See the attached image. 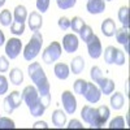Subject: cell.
<instances>
[{
  "label": "cell",
  "instance_id": "8fae6325",
  "mask_svg": "<svg viewBox=\"0 0 130 130\" xmlns=\"http://www.w3.org/2000/svg\"><path fill=\"white\" fill-rule=\"evenodd\" d=\"M86 9L90 14H100L105 10V0H87Z\"/></svg>",
  "mask_w": 130,
  "mask_h": 130
},
{
  "label": "cell",
  "instance_id": "74e56055",
  "mask_svg": "<svg viewBox=\"0 0 130 130\" xmlns=\"http://www.w3.org/2000/svg\"><path fill=\"white\" fill-rule=\"evenodd\" d=\"M57 25L62 31H65V30L70 29V20L68 17H60L59 21H57Z\"/></svg>",
  "mask_w": 130,
  "mask_h": 130
},
{
  "label": "cell",
  "instance_id": "4316f807",
  "mask_svg": "<svg viewBox=\"0 0 130 130\" xmlns=\"http://www.w3.org/2000/svg\"><path fill=\"white\" fill-rule=\"evenodd\" d=\"M85 25V21L78 17V16H75L70 20V29L74 31V32H79V30L82 29V26Z\"/></svg>",
  "mask_w": 130,
  "mask_h": 130
},
{
  "label": "cell",
  "instance_id": "7402d4cb",
  "mask_svg": "<svg viewBox=\"0 0 130 130\" xmlns=\"http://www.w3.org/2000/svg\"><path fill=\"white\" fill-rule=\"evenodd\" d=\"M9 79H10V82H12L13 85L20 86L21 83L24 82V73H22V70L18 69V68H13L12 70H10V73H9Z\"/></svg>",
  "mask_w": 130,
  "mask_h": 130
},
{
  "label": "cell",
  "instance_id": "3957f363",
  "mask_svg": "<svg viewBox=\"0 0 130 130\" xmlns=\"http://www.w3.org/2000/svg\"><path fill=\"white\" fill-rule=\"evenodd\" d=\"M62 53V47L59 42H52L51 44L43 51V55H42V59L46 64H52L55 62L56 60L60 59Z\"/></svg>",
  "mask_w": 130,
  "mask_h": 130
},
{
  "label": "cell",
  "instance_id": "277c9868",
  "mask_svg": "<svg viewBox=\"0 0 130 130\" xmlns=\"http://www.w3.org/2000/svg\"><path fill=\"white\" fill-rule=\"evenodd\" d=\"M5 56L10 60H14L22 51V42L18 38H10L5 42Z\"/></svg>",
  "mask_w": 130,
  "mask_h": 130
},
{
  "label": "cell",
  "instance_id": "f1b7e54d",
  "mask_svg": "<svg viewBox=\"0 0 130 130\" xmlns=\"http://www.w3.org/2000/svg\"><path fill=\"white\" fill-rule=\"evenodd\" d=\"M86 86H87V81L85 79H77L73 85V89H74V92L78 94V95H83L85 90H86Z\"/></svg>",
  "mask_w": 130,
  "mask_h": 130
},
{
  "label": "cell",
  "instance_id": "2e32d148",
  "mask_svg": "<svg viewBox=\"0 0 130 130\" xmlns=\"http://www.w3.org/2000/svg\"><path fill=\"white\" fill-rule=\"evenodd\" d=\"M53 72H55V75H56L59 79L64 81V79H67V78L69 77V74H70V68L68 67L67 64L59 62V64H56L55 67H53Z\"/></svg>",
  "mask_w": 130,
  "mask_h": 130
},
{
  "label": "cell",
  "instance_id": "e575fe53",
  "mask_svg": "<svg viewBox=\"0 0 130 130\" xmlns=\"http://www.w3.org/2000/svg\"><path fill=\"white\" fill-rule=\"evenodd\" d=\"M57 3V7L60 9H70L75 5V3H77V0H56Z\"/></svg>",
  "mask_w": 130,
  "mask_h": 130
},
{
  "label": "cell",
  "instance_id": "603a6c76",
  "mask_svg": "<svg viewBox=\"0 0 130 130\" xmlns=\"http://www.w3.org/2000/svg\"><path fill=\"white\" fill-rule=\"evenodd\" d=\"M46 108H47V107L42 103V100H38L35 104H32L31 107H29V111H30V115H31V116L39 117V116H43V115H44Z\"/></svg>",
  "mask_w": 130,
  "mask_h": 130
},
{
  "label": "cell",
  "instance_id": "7c38bea8",
  "mask_svg": "<svg viewBox=\"0 0 130 130\" xmlns=\"http://www.w3.org/2000/svg\"><path fill=\"white\" fill-rule=\"evenodd\" d=\"M27 73L30 75L32 83H34L35 81H38L39 78H42V77H44V75H46L44 70H43V68L40 67L39 62H30L29 67H27Z\"/></svg>",
  "mask_w": 130,
  "mask_h": 130
},
{
  "label": "cell",
  "instance_id": "9c48e42d",
  "mask_svg": "<svg viewBox=\"0 0 130 130\" xmlns=\"http://www.w3.org/2000/svg\"><path fill=\"white\" fill-rule=\"evenodd\" d=\"M87 44V51L91 59H99L103 53V47H102V42L99 39V37H96L95 34L92 35V38L86 43Z\"/></svg>",
  "mask_w": 130,
  "mask_h": 130
},
{
  "label": "cell",
  "instance_id": "5bb4252c",
  "mask_svg": "<svg viewBox=\"0 0 130 130\" xmlns=\"http://www.w3.org/2000/svg\"><path fill=\"white\" fill-rule=\"evenodd\" d=\"M115 86H116L115 81H112L111 78H105V77H103L98 82V87L100 89L102 94L104 95H111L115 91Z\"/></svg>",
  "mask_w": 130,
  "mask_h": 130
},
{
  "label": "cell",
  "instance_id": "5b68a950",
  "mask_svg": "<svg viewBox=\"0 0 130 130\" xmlns=\"http://www.w3.org/2000/svg\"><path fill=\"white\" fill-rule=\"evenodd\" d=\"M21 103H22V95H21V92L12 91L4 99V111L7 113H12L14 109H17L21 105Z\"/></svg>",
  "mask_w": 130,
  "mask_h": 130
},
{
  "label": "cell",
  "instance_id": "1f68e13d",
  "mask_svg": "<svg viewBox=\"0 0 130 130\" xmlns=\"http://www.w3.org/2000/svg\"><path fill=\"white\" fill-rule=\"evenodd\" d=\"M115 51H116V47H113V46H108L104 50V60H105L107 64H113Z\"/></svg>",
  "mask_w": 130,
  "mask_h": 130
},
{
  "label": "cell",
  "instance_id": "ffe728a7",
  "mask_svg": "<svg viewBox=\"0 0 130 130\" xmlns=\"http://www.w3.org/2000/svg\"><path fill=\"white\" fill-rule=\"evenodd\" d=\"M111 107L113 108L115 111H120L121 108L124 107V103H125V99H124V95L121 92H112L111 94Z\"/></svg>",
  "mask_w": 130,
  "mask_h": 130
},
{
  "label": "cell",
  "instance_id": "44dd1931",
  "mask_svg": "<svg viewBox=\"0 0 130 130\" xmlns=\"http://www.w3.org/2000/svg\"><path fill=\"white\" fill-rule=\"evenodd\" d=\"M85 69V60L81 56H75L73 57V60L70 61V70L73 72V74H81Z\"/></svg>",
  "mask_w": 130,
  "mask_h": 130
},
{
  "label": "cell",
  "instance_id": "6da1fadb",
  "mask_svg": "<svg viewBox=\"0 0 130 130\" xmlns=\"http://www.w3.org/2000/svg\"><path fill=\"white\" fill-rule=\"evenodd\" d=\"M42 46H43V35L39 30H37L34 31V34L31 35L29 43L24 48V59L26 61H32L39 55Z\"/></svg>",
  "mask_w": 130,
  "mask_h": 130
},
{
  "label": "cell",
  "instance_id": "ee69618b",
  "mask_svg": "<svg viewBox=\"0 0 130 130\" xmlns=\"http://www.w3.org/2000/svg\"><path fill=\"white\" fill-rule=\"evenodd\" d=\"M4 4H5V0H0V8H2Z\"/></svg>",
  "mask_w": 130,
  "mask_h": 130
},
{
  "label": "cell",
  "instance_id": "8992f818",
  "mask_svg": "<svg viewBox=\"0 0 130 130\" xmlns=\"http://www.w3.org/2000/svg\"><path fill=\"white\" fill-rule=\"evenodd\" d=\"M61 103L64 107L65 113L68 115H74L75 111H77V99L72 91L67 90L61 94Z\"/></svg>",
  "mask_w": 130,
  "mask_h": 130
},
{
  "label": "cell",
  "instance_id": "30bf717a",
  "mask_svg": "<svg viewBox=\"0 0 130 130\" xmlns=\"http://www.w3.org/2000/svg\"><path fill=\"white\" fill-rule=\"evenodd\" d=\"M79 42H78V37L75 34H67L62 38V48L65 50V52L68 53H73L78 50Z\"/></svg>",
  "mask_w": 130,
  "mask_h": 130
},
{
  "label": "cell",
  "instance_id": "ac0fdd59",
  "mask_svg": "<svg viewBox=\"0 0 130 130\" xmlns=\"http://www.w3.org/2000/svg\"><path fill=\"white\" fill-rule=\"evenodd\" d=\"M52 124L56 127H64L65 124H67V115L65 112H62L61 109H56L52 113Z\"/></svg>",
  "mask_w": 130,
  "mask_h": 130
},
{
  "label": "cell",
  "instance_id": "60d3db41",
  "mask_svg": "<svg viewBox=\"0 0 130 130\" xmlns=\"http://www.w3.org/2000/svg\"><path fill=\"white\" fill-rule=\"evenodd\" d=\"M68 129H83V125L81 124L79 120H75V118H73V120L69 121V124L67 125Z\"/></svg>",
  "mask_w": 130,
  "mask_h": 130
},
{
  "label": "cell",
  "instance_id": "b9f144b4",
  "mask_svg": "<svg viewBox=\"0 0 130 130\" xmlns=\"http://www.w3.org/2000/svg\"><path fill=\"white\" fill-rule=\"evenodd\" d=\"M32 129H48V125L44 121H37L32 125Z\"/></svg>",
  "mask_w": 130,
  "mask_h": 130
},
{
  "label": "cell",
  "instance_id": "d590c367",
  "mask_svg": "<svg viewBox=\"0 0 130 130\" xmlns=\"http://www.w3.org/2000/svg\"><path fill=\"white\" fill-rule=\"evenodd\" d=\"M14 121L9 117H0V129H14Z\"/></svg>",
  "mask_w": 130,
  "mask_h": 130
},
{
  "label": "cell",
  "instance_id": "4dcf8cb0",
  "mask_svg": "<svg viewBox=\"0 0 130 130\" xmlns=\"http://www.w3.org/2000/svg\"><path fill=\"white\" fill-rule=\"evenodd\" d=\"M109 129H125V120L122 116H116L109 122Z\"/></svg>",
  "mask_w": 130,
  "mask_h": 130
},
{
  "label": "cell",
  "instance_id": "836d02e7",
  "mask_svg": "<svg viewBox=\"0 0 130 130\" xmlns=\"http://www.w3.org/2000/svg\"><path fill=\"white\" fill-rule=\"evenodd\" d=\"M113 64H116V65H120V67L125 64V55H124V52H122L121 50H118V48H116V51H115Z\"/></svg>",
  "mask_w": 130,
  "mask_h": 130
},
{
  "label": "cell",
  "instance_id": "83f0119b",
  "mask_svg": "<svg viewBox=\"0 0 130 130\" xmlns=\"http://www.w3.org/2000/svg\"><path fill=\"white\" fill-rule=\"evenodd\" d=\"M96 109H98V113H99L100 121L105 125V122L108 121V118H109V115H111L109 108H108L107 105H100L99 108H96Z\"/></svg>",
  "mask_w": 130,
  "mask_h": 130
},
{
  "label": "cell",
  "instance_id": "ab89813d",
  "mask_svg": "<svg viewBox=\"0 0 130 130\" xmlns=\"http://www.w3.org/2000/svg\"><path fill=\"white\" fill-rule=\"evenodd\" d=\"M9 69V60L7 56H0V73H5Z\"/></svg>",
  "mask_w": 130,
  "mask_h": 130
},
{
  "label": "cell",
  "instance_id": "d4e9b609",
  "mask_svg": "<svg viewBox=\"0 0 130 130\" xmlns=\"http://www.w3.org/2000/svg\"><path fill=\"white\" fill-rule=\"evenodd\" d=\"M13 22V16L10 13L9 9H4L0 12V24L3 26H10V24Z\"/></svg>",
  "mask_w": 130,
  "mask_h": 130
},
{
  "label": "cell",
  "instance_id": "ba28073f",
  "mask_svg": "<svg viewBox=\"0 0 130 130\" xmlns=\"http://www.w3.org/2000/svg\"><path fill=\"white\" fill-rule=\"evenodd\" d=\"M83 96H85V99L87 100L89 103L91 104H95L100 100V98H102V91L98 87V86L92 82H87V86H86V90L83 92Z\"/></svg>",
  "mask_w": 130,
  "mask_h": 130
},
{
  "label": "cell",
  "instance_id": "f35d334b",
  "mask_svg": "<svg viewBox=\"0 0 130 130\" xmlns=\"http://www.w3.org/2000/svg\"><path fill=\"white\" fill-rule=\"evenodd\" d=\"M48 7H50V0H37V9L39 12L42 13L47 12Z\"/></svg>",
  "mask_w": 130,
  "mask_h": 130
},
{
  "label": "cell",
  "instance_id": "7a4b0ae2",
  "mask_svg": "<svg viewBox=\"0 0 130 130\" xmlns=\"http://www.w3.org/2000/svg\"><path fill=\"white\" fill-rule=\"evenodd\" d=\"M81 117L83 118L85 122L90 124L92 129H100L104 126V124L100 121L99 113H98L96 108H92L91 105H85L81 111Z\"/></svg>",
  "mask_w": 130,
  "mask_h": 130
},
{
  "label": "cell",
  "instance_id": "52a82bcc",
  "mask_svg": "<svg viewBox=\"0 0 130 130\" xmlns=\"http://www.w3.org/2000/svg\"><path fill=\"white\" fill-rule=\"evenodd\" d=\"M21 95H22V102H25V104L29 107H31L32 104H35L38 100H40V96H39V92L37 90L35 86H26V87L24 89V91L21 92Z\"/></svg>",
  "mask_w": 130,
  "mask_h": 130
},
{
  "label": "cell",
  "instance_id": "d6a6232c",
  "mask_svg": "<svg viewBox=\"0 0 130 130\" xmlns=\"http://www.w3.org/2000/svg\"><path fill=\"white\" fill-rule=\"evenodd\" d=\"M90 77H91V79H92L95 83H98V82L103 78V72H102V69H100L99 67H92L91 70H90Z\"/></svg>",
  "mask_w": 130,
  "mask_h": 130
},
{
  "label": "cell",
  "instance_id": "e0dca14e",
  "mask_svg": "<svg viewBox=\"0 0 130 130\" xmlns=\"http://www.w3.org/2000/svg\"><path fill=\"white\" fill-rule=\"evenodd\" d=\"M116 24L112 18H105L103 22H102V32L105 37H113L115 35V31H116Z\"/></svg>",
  "mask_w": 130,
  "mask_h": 130
},
{
  "label": "cell",
  "instance_id": "7bdbcfd3",
  "mask_svg": "<svg viewBox=\"0 0 130 130\" xmlns=\"http://www.w3.org/2000/svg\"><path fill=\"white\" fill-rule=\"evenodd\" d=\"M5 44V35H4V32L0 30V47L4 46Z\"/></svg>",
  "mask_w": 130,
  "mask_h": 130
},
{
  "label": "cell",
  "instance_id": "d6986e66",
  "mask_svg": "<svg viewBox=\"0 0 130 130\" xmlns=\"http://www.w3.org/2000/svg\"><path fill=\"white\" fill-rule=\"evenodd\" d=\"M13 18L16 22L25 24V21L27 20V9L25 5H17L13 10Z\"/></svg>",
  "mask_w": 130,
  "mask_h": 130
},
{
  "label": "cell",
  "instance_id": "8d00e7d4",
  "mask_svg": "<svg viewBox=\"0 0 130 130\" xmlns=\"http://www.w3.org/2000/svg\"><path fill=\"white\" fill-rule=\"evenodd\" d=\"M8 87H9V85H8V78L5 77V75L0 74V95L7 94Z\"/></svg>",
  "mask_w": 130,
  "mask_h": 130
},
{
  "label": "cell",
  "instance_id": "9a60e30c",
  "mask_svg": "<svg viewBox=\"0 0 130 130\" xmlns=\"http://www.w3.org/2000/svg\"><path fill=\"white\" fill-rule=\"evenodd\" d=\"M27 22H29V27L31 31H37L43 25V18L38 12H31L27 16Z\"/></svg>",
  "mask_w": 130,
  "mask_h": 130
},
{
  "label": "cell",
  "instance_id": "f546056e",
  "mask_svg": "<svg viewBox=\"0 0 130 130\" xmlns=\"http://www.w3.org/2000/svg\"><path fill=\"white\" fill-rule=\"evenodd\" d=\"M25 31V24H21V22H16L13 21L12 24H10V32L14 35H22Z\"/></svg>",
  "mask_w": 130,
  "mask_h": 130
},
{
  "label": "cell",
  "instance_id": "4fadbf2b",
  "mask_svg": "<svg viewBox=\"0 0 130 130\" xmlns=\"http://www.w3.org/2000/svg\"><path fill=\"white\" fill-rule=\"evenodd\" d=\"M115 37L120 44L125 46V52H129V27L122 26L121 29H116Z\"/></svg>",
  "mask_w": 130,
  "mask_h": 130
},
{
  "label": "cell",
  "instance_id": "484cf974",
  "mask_svg": "<svg viewBox=\"0 0 130 130\" xmlns=\"http://www.w3.org/2000/svg\"><path fill=\"white\" fill-rule=\"evenodd\" d=\"M118 20L124 27H129V7H121L118 9Z\"/></svg>",
  "mask_w": 130,
  "mask_h": 130
},
{
  "label": "cell",
  "instance_id": "cb8c5ba5",
  "mask_svg": "<svg viewBox=\"0 0 130 130\" xmlns=\"http://www.w3.org/2000/svg\"><path fill=\"white\" fill-rule=\"evenodd\" d=\"M79 38L85 42V43H87L91 38H92V35H94V32H92V29H91V26H89V25H83L82 26V29L79 30Z\"/></svg>",
  "mask_w": 130,
  "mask_h": 130
},
{
  "label": "cell",
  "instance_id": "f6af8a7d",
  "mask_svg": "<svg viewBox=\"0 0 130 130\" xmlns=\"http://www.w3.org/2000/svg\"><path fill=\"white\" fill-rule=\"evenodd\" d=\"M107 2H112V0H107Z\"/></svg>",
  "mask_w": 130,
  "mask_h": 130
}]
</instances>
